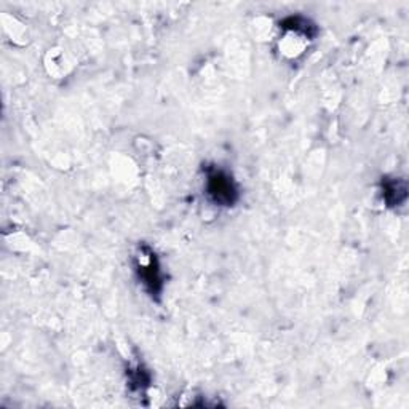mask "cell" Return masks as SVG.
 I'll return each instance as SVG.
<instances>
[{"mask_svg":"<svg viewBox=\"0 0 409 409\" xmlns=\"http://www.w3.org/2000/svg\"><path fill=\"white\" fill-rule=\"evenodd\" d=\"M209 194L216 202L221 203H232L235 198V189L234 184L230 181L229 176L222 175V173H214L209 176Z\"/></svg>","mask_w":409,"mask_h":409,"instance_id":"cell-1","label":"cell"}]
</instances>
